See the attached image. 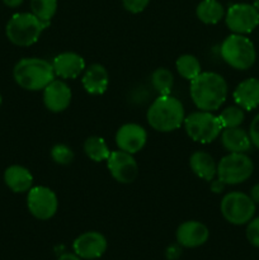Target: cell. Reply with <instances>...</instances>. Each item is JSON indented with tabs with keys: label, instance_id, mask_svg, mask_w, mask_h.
Listing matches in <instances>:
<instances>
[{
	"label": "cell",
	"instance_id": "cell-1",
	"mask_svg": "<svg viewBox=\"0 0 259 260\" xmlns=\"http://www.w3.org/2000/svg\"><path fill=\"white\" fill-rule=\"evenodd\" d=\"M189 94L200 111L215 112L228 98V83L220 74L206 71L190 81Z\"/></svg>",
	"mask_w": 259,
	"mask_h": 260
},
{
	"label": "cell",
	"instance_id": "cell-2",
	"mask_svg": "<svg viewBox=\"0 0 259 260\" xmlns=\"http://www.w3.org/2000/svg\"><path fill=\"white\" fill-rule=\"evenodd\" d=\"M185 112L182 102L170 95H159L146 113L147 123L157 132H173L184 123Z\"/></svg>",
	"mask_w": 259,
	"mask_h": 260
},
{
	"label": "cell",
	"instance_id": "cell-3",
	"mask_svg": "<svg viewBox=\"0 0 259 260\" xmlns=\"http://www.w3.org/2000/svg\"><path fill=\"white\" fill-rule=\"evenodd\" d=\"M52 63L45 58L24 57L15 63L13 78L20 88L29 91L43 90L55 79Z\"/></svg>",
	"mask_w": 259,
	"mask_h": 260
},
{
	"label": "cell",
	"instance_id": "cell-4",
	"mask_svg": "<svg viewBox=\"0 0 259 260\" xmlns=\"http://www.w3.org/2000/svg\"><path fill=\"white\" fill-rule=\"evenodd\" d=\"M48 27L50 22L41 20L33 13H17L8 20L5 35L13 45L28 47L35 45Z\"/></svg>",
	"mask_w": 259,
	"mask_h": 260
},
{
	"label": "cell",
	"instance_id": "cell-5",
	"mask_svg": "<svg viewBox=\"0 0 259 260\" xmlns=\"http://www.w3.org/2000/svg\"><path fill=\"white\" fill-rule=\"evenodd\" d=\"M220 53L222 60L235 70H248L255 63L256 51L254 43L244 35L228 36L221 43Z\"/></svg>",
	"mask_w": 259,
	"mask_h": 260
},
{
	"label": "cell",
	"instance_id": "cell-6",
	"mask_svg": "<svg viewBox=\"0 0 259 260\" xmlns=\"http://www.w3.org/2000/svg\"><path fill=\"white\" fill-rule=\"evenodd\" d=\"M183 126L188 137L200 144H211L220 137L223 129L218 116L207 111L193 112L185 116Z\"/></svg>",
	"mask_w": 259,
	"mask_h": 260
},
{
	"label": "cell",
	"instance_id": "cell-7",
	"mask_svg": "<svg viewBox=\"0 0 259 260\" xmlns=\"http://www.w3.org/2000/svg\"><path fill=\"white\" fill-rule=\"evenodd\" d=\"M254 172V162L246 154L229 152L217 164V179L225 185L246 182Z\"/></svg>",
	"mask_w": 259,
	"mask_h": 260
},
{
	"label": "cell",
	"instance_id": "cell-8",
	"mask_svg": "<svg viewBox=\"0 0 259 260\" xmlns=\"http://www.w3.org/2000/svg\"><path fill=\"white\" fill-rule=\"evenodd\" d=\"M256 205L250 196L243 192H230L223 196L220 203L222 217L231 225H246L255 215Z\"/></svg>",
	"mask_w": 259,
	"mask_h": 260
},
{
	"label": "cell",
	"instance_id": "cell-9",
	"mask_svg": "<svg viewBox=\"0 0 259 260\" xmlns=\"http://www.w3.org/2000/svg\"><path fill=\"white\" fill-rule=\"evenodd\" d=\"M27 207L30 215L37 220H50L58 210V198L51 188L37 185L28 190Z\"/></svg>",
	"mask_w": 259,
	"mask_h": 260
},
{
	"label": "cell",
	"instance_id": "cell-10",
	"mask_svg": "<svg viewBox=\"0 0 259 260\" xmlns=\"http://www.w3.org/2000/svg\"><path fill=\"white\" fill-rule=\"evenodd\" d=\"M225 23L236 35H248L259 25V12L254 5L234 4L226 12Z\"/></svg>",
	"mask_w": 259,
	"mask_h": 260
},
{
	"label": "cell",
	"instance_id": "cell-11",
	"mask_svg": "<svg viewBox=\"0 0 259 260\" xmlns=\"http://www.w3.org/2000/svg\"><path fill=\"white\" fill-rule=\"evenodd\" d=\"M106 162L113 179L121 184H131L139 175V164L136 159L134 155L126 151H111Z\"/></svg>",
	"mask_w": 259,
	"mask_h": 260
},
{
	"label": "cell",
	"instance_id": "cell-12",
	"mask_svg": "<svg viewBox=\"0 0 259 260\" xmlns=\"http://www.w3.org/2000/svg\"><path fill=\"white\" fill-rule=\"evenodd\" d=\"M107 239L98 231H86L74 240V253L81 259H99L107 250Z\"/></svg>",
	"mask_w": 259,
	"mask_h": 260
},
{
	"label": "cell",
	"instance_id": "cell-13",
	"mask_svg": "<svg viewBox=\"0 0 259 260\" xmlns=\"http://www.w3.org/2000/svg\"><path fill=\"white\" fill-rule=\"evenodd\" d=\"M114 140L118 150L134 155L145 147L147 142V132L141 124L124 123L117 129Z\"/></svg>",
	"mask_w": 259,
	"mask_h": 260
},
{
	"label": "cell",
	"instance_id": "cell-14",
	"mask_svg": "<svg viewBox=\"0 0 259 260\" xmlns=\"http://www.w3.org/2000/svg\"><path fill=\"white\" fill-rule=\"evenodd\" d=\"M73 93L68 84L61 79H53L43 89V104L52 113H61L69 108Z\"/></svg>",
	"mask_w": 259,
	"mask_h": 260
},
{
	"label": "cell",
	"instance_id": "cell-15",
	"mask_svg": "<svg viewBox=\"0 0 259 260\" xmlns=\"http://www.w3.org/2000/svg\"><path fill=\"white\" fill-rule=\"evenodd\" d=\"M177 243L187 249L200 248L207 243L210 238V230L205 223L200 221H185L180 223L175 233Z\"/></svg>",
	"mask_w": 259,
	"mask_h": 260
},
{
	"label": "cell",
	"instance_id": "cell-16",
	"mask_svg": "<svg viewBox=\"0 0 259 260\" xmlns=\"http://www.w3.org/2000/svg\"><path fill=\"white\" fill-rule=\"evenodd\" d=\"M55 75L61 79H75L85 70L83 56L76 52H61L52 60Z\"/></svg>",
	"mask_w": 259,
	"mask_h": 260
},
{
	"label": "cell",
	"instance_id": "cell-17",
	"mask_svg": "<svg viewBox=\"0 0 259 260\" xmlns=\"http://www.w3.org/2000/svg\"><path fill=\"white\" fill-rule=\"evenodd\" d=\"M81 84L86 93L91 95H102L106 93L109 85L108 70L102 63H91L84 70Z\"/></svg>",
	"mask_w": 259,
	"mask_h": 260
},
{
	"label": "cell",
	"instance_id": "cell-18",
	"mask_svg": "<svg viewBox=\"0 0 259 260\" xmlns=\"http://www.w3.org/2000/svg\"><path fill=\"white\" fill-rule=\"evenodd\" d=\"M234 101L236 106L244 111H253L259 107V79L249 78L241 81L234 90Z\"/></svg>",
	"mask_w": 259,
	"mask_h": 260
},
{
	"label": "cell",
	"instance_id": "cell-19",
	"mask_svg": "<svg viewBox=\"0 0 259 260\" xmlns=\"http://www.w3.org/2000/svg\"><path fill=\"white\" fill-rule=\"evenodd\" d=\"M221 145L228 152H241L246 154L250 151L251 140L249 132L240 127H231V128H223L220 135Z\"/></svg>",
	"mask_w": 259,
	"mask_h": 260
},
{
	"label": "cell",
	"instance_id": "cell-20",
	"mask_svg": "<svg viewBox=\"0 0 259 260\" xmlns=\"http://www.w3.org/2000/svg\"><path fill=\"white\" fill-rule=\"evenodd\" d=\"M4 183L12 192L25 193L33 187V175L22 165H10L4 172Z\"/></svg>",
	"mask_w": 259,
	"mask_h": 260
},
{
	"label": "cell",
	"instance_id": "cell-21",
	"mask_svg": "<svg viewBox=\"0 0 259 260\" xmlns=\"http://www.w3.org/2000/svg\"><path fill=\"white\" fill-rule=\"evenodd\" d=\"M190 170L200 179L212 182L217 177V164L211 154L206 151H195L189 157Z\"/></svg>",
	"mask_w": 259,
	"mask_h": 260
},
{
	"label": "cell",
	"instance_id": "cell-22",
	"mask_svg": "<svg viewBox=\"0 0 259 260\" xmlns=\"http://www.w3.org/2000/svg\"><path fill=\"white\" fill-rule=\"evenodd\" d=\"M196 14L205 24H217L225 15V9L218 0H202L197 5Z\"/></svg>",
	"mask_w": 259,
	"mask_h": 260
},
{
	"label": "cell",
	"instance_id": "cell-23",
	"mask_svg": "<svg viewBox=\"0 0 259 260\" xmlns=\"http://www.w3.org/2000/svg\"><path fill=\"white\" fill-rule=\"evenodd\" d=\"M84 152L90 160L95 162L107 161V159L111 155L108 145L103 137L99 136H90L84 141Z\"/></svg>",
	"mask_w": 259,
	"mask_h": 260
},
{
	"label": "cell",
	"instance_id": "cell-24",
	"mask_svg": "<svg viewBox=\"0 0 259 260\" xmlns=\"http://www.w3.org/2000/svg\"><path fill=\"white\" fill-rule=\"evenodd\" d=\"M175 68H177L178 74L188 81H192L193 79H196L202 73V66H201L200 60L190 53L180 55L175 61Z\"/></svg>",
	"mask_w": 259,
	"mask_h": 260
},
{
	"label": "cell",
	"instance_id": "cell-25",
	"mask_svg": "<svg viewBox=\"0 0 259 260\" xmlns=\"http://www.w3.org/2000/svg\"><path fill=\"white\" fill-rule=\"evenodd\" d=\"M151 86L159 95H170L174 86V75L165 68H159L151 74Z\"/></svg>",
	"mask_w": 259,
	"mask_h": 260
},
{
	"label": "cell",
	"instance_id": "cell-26",
	"mask_svg": "<svg viewBox=\"0 0 259 260\" xmlns=\"http://www.w3.org/2000/svg\"><path fill=\"white\" fill-rule=\"evenodd\" d=\"M30 9L41 20L50 22L57 10V0H30Z\"/></svg>",
	"mask_w": 259,
	"mask_h": 260
},
{
	"label": "cell",
	"instance_id": "cell-27",
	"mask_svg": "<svg viewBox=\"0 0 259 260\" xmlns=\"http://www.w3.org/2000/svg\"><path fill=\"white\" fill-rule=\"evenodd\" d=\"M221 124L223 128H231V127H240L241 123L245 119V113L244 109L240 108L239 106H231L223 109L220 114H218Z\"/></svg>",
	"mask_w": 259,
	"mask_h": 260
},
{
	"label": "cell",
	"instance_id": "cell-28",
	"mask_svg": "<svg viewBox=\"0 0 259 260\" xmlns=\"http://www.w3.org/2000/svg\"><path fill=\"white\" fill-rule=\"evenodd\" d=\"M51 157H52V160L56 164L69 165L74 161L75 154H74L71 147H69L68 145L56 144L55 146H52V149H51Z\"/></svg>",
	"mask_w": 259,
	"mask_h": 260
},
{
	"label": "cell",
	"instance_id": "cell-29",
	"mask_svg": "<svg viewBox=\"0 0 259 260\" xmlns=\"http://www.w3.org/2000/svg\"><path fill=\"white\" fill-rule=\"evenodd\" d=\"M246 239L253 246L259 249V217H253L246 226Z\"/></svg>",
	"mask_w": 259,
	"mask_h": 260
},
{
	"label": "cell",
	"instance_id": "cell-30",
	"mask_svg": "<svg viewBox=\"0 0 259 260\" xmlns=\"http://www.w3.org/2000/svg\"><path fill=\"white\" fill-rule=\"evenodd\" d=\"M150 0H122L124 9L127 12L132 13V14H137V13L144 12L149 5Z\"/></svg>",
	"mask_w": 259,
	"mask_h": 260
},
{
	"label": "cell",
	"instance_id": "cell-31",
	"mask_svg": "<svg viewBox=\"0 0 259 260\" xmlns=\"http://www.w3.org/2000/svg\"><path fill=\"white\" fill-rule=\"evenodd\" d=\"M249 136H250L251 144L259 150V114H256L249 126Z\"/></svg>",
	"mask_w": 259,
	"mask_h": 260
},
{
	"label": "cell",
	"instance_id": "cell-32",
	"mask_svg": "<svg viewBox=\"0 0 259 260\" xmlns=\"http://www.w3.org/2000/svg\"><path fill=\"white\" fill-rule=\"evenodd\" d=\"M223 188H225V184H223L221 180L218 179H213L212 182H211V190L215 193H221L223 190Z\"/></svg>",
	"mask_w": 259,
	"mask_h": 260
},
{
	"label": "cell",
	"instance_id": "cell-33",
	"mask_svg": "<svg viewBox=\"0 0 259 260\" xmlns=\"http://www.w3.org/2000/svg\"><path fill=\"white\" fill-rule=\"evenodd\" d=\"M250 198L254 201L255 205H259V183L258 184L253 185V188L250 189Z\"/></svg>",
	"mask_w": 259,
	"mask_h": 260
},
{
	"label": "cell",
	"instance_id": "cell-34",
	"mask_svg": "<svg viewBox=\"0 0 259 260\" xmlns=\"http://www.w3.org/2000/svg\"><path fill=\"white\" fill-rule=\"evenodd\" d=\"M23 2H24V0H3V3L9 8L19 7V5H22Z\"/></svg>",
	"mask_w": 259,
	"mask_h": 260
},
{
	"label": "cell",
	"instance_id": "cell-35",
	"mask_svg": "<svg viewBox=\"0 0 259 260\" xmlns=\"http://www.w3.org/2000/svg\"><path fill=\"white\" fill-rule=\"evenodd\" d=\"M57 260H83L81 258H79L75 253H66L62 254Z\"/></svg>",
	"mask_w": 259,
	"mask_h": 260
},
{
	"label": "cell",
	"instance_id": "cell-36",
	"mask_svg": "<svg viewBox=\"0 0 259 260\" xmlns=\"http://www.w3.org/2000/svg\"><path fill=\"white\" fill-rule=\"evenodd\" d=\"M253 5L256 8V10H258V12H259V0H254V4Z\"/></svg>",
	"mask_w": 259,
	"mask_h": 260
},
{
	"label": "cell",
	"instance_id": "cell-37",
	"mask_svg": "<svg viewBox=\"0 0 259 260\" xmlns=\"http://www.w3.org/2000/svg\"><path fill=\"white\" fill-rule=\"evenodd\" d=\"M2 103H3V96L2 94H0V106H2Z\"/></svg>",
	"mask_w": 259,
	"mask_h": 260
}]
</instances>
